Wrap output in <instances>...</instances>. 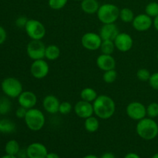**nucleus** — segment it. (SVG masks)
<instances>
[{
    "label": "nucleus",
    "instance_id": "7c9ffc66",
    "mask_svg": "<svg viewBox=\"0 0 158 158\" xmlns=\"http://www.w3.org/2000/svg\"><path fill=\"white\" fill-rule=\"evenodd\" d=\"M69 0H48L49 8L53 10H60L67 4Z\"/></svg>",
    "mask_w": 158,
    "mask_h": 158
},
{
    "label": "nucleus",
    "instance_id": "de8ad7c7",
    "mask_svg": "<svg viewBox=\"0 0 158 158\" xmlns=\"http://www.w3.org/2000/svg\"><path fill=\"white\" fill-rule=\"evenodd\" d=\"M157 61H158V51H157Z\"/></svg>",
    "mask_w": 158,
    "mask_h": 158
},
{
    "label": "nucleus",
    "instance_id": "dca6fc26",
    "mask_svg": "<svg viewBox=\"0 0 158 158\" xmlns=\"http://www.w3.org/2000/svg\"><path fill=\"white\" fill-rule=\"evenodd\" d=\"M97 67L102 71L110 70L116 68V60L112 55H107V54L101 53L97 56V60H96Z\"/></svg>",
    "mask_w": 158,
    "mask_h": 158
},
{
    "label": "nucleus",
    "instance_id": "37998d69",
    "mask_svg": "<svg viewBox=\"0 0 158 158\" xmlns=\"http://www.w3.org/2000/svg\"><path fill=\"white\" fill-rule=\"evenodd\" d=\"M82 158H100L98 156L95 155V154H87V155L84 156Z\"/></svg>",
    "mask_w": 158,
    "mask_h": 158
},
{
    "label": "nucleus",
    "instance_id": "20e7f679",
    "mask_svg": "<svg viewBox=\"0 0 158 158\" xmlns=\"http://www.w3.org/2000/svg\"><path fill=\"white\" fill-rule=\"evenodd\" d=\"M120 9L113 3H104L100 5L97 12L99 21L103 24L115 23L119 19Z\"/></svg>",
    "mask_w": 158,
    "mask_h": 158
},
{
    "label": "nucleus",
    "instance_id": "f03ea898",
    "mask_svg": "<svg viewBox=\"0 0 158 158\" xmlns=\"http://www.w3.org/2000/svg\"><path fill=\"white\" fill-rule=\"evenodd\" d=\"M136 132L143 140H152L158 136V123L154 119L146 117L137 121Z\"/></svg>",
    "mask_w": 158,
    "mask_h": 158
},
{
    "label": "nucleus",
    "instance_id": "cd10ccee",
    "mask_svg": "<svg viewBox=\"0 0 158 158\" xmlns=\"http://www.w3.org/2000/svg\"><path fill=\"white\" fill-rule=\"evenodd\" d=\"M145 13L154 19L158 15V2H151L145 6Z\"/></svg>",
    "mask_w": 158,
    "mask_h": 158
},
{
    "label": "nucleus",
    "instance_id": "49530a36",
    "mask_svg": "<svg viewBox=\"0 0 158 158\" xmlns=\"http://www.w3.org/2000/svg\"><path fill=\"white\" fill-rule=\"evenodd\" d=\"M74 1H77V2H82L83 0H74Z\"/></svg>",
    "mask_w": 158,
    "mask_h": 158
},
{
    "label": "nucleus",
    "instance_id": "f704fd0d",
    "mask_svg": "<svg viewBox=\"0 0 158 158\" xmlns=\"http://www.w3.org/2000/svg\"><path fill=\"white\" fill-rule=\"evenodd\" d=\"M28 19H29L26 18V16H23V15L18 17L15 20V26L18 28H20V29H25V26L27 23Z\"/></svg>",
    "mask_w": 158,
    "mask_h": 158
},
{
    "label": "nucleus",
    "instance_id": "423d86ee",
    "mask_svg": "<svg viewBox=\"0 0 158 158\" xmlns=\"http://www.w3.org/2000/svg\"><path fill=\"white\" fill-rule=\"evenodd\" d=\"M24 29L28 36L33 40H42L46 33V27L43 23L34 19H28Z\"/></svg>",
    "mask_w": 158,
    "mask_h": 158
},
{
    "label": "nucleus",
    "instance_id": "393cba45",
    "mask_svg": "<svg viewBox=\"0 0 158 158\" xmlns=\"http://www.w3.org/2000/svg\"><path fill=\"white\" fill-rule=\"evenodd\" d=\"M135 15L134 12L130 8H123L120 9V15H119V19L121 20L123 23H132Z\"/></svg>",
    "mask_w": 158,
    "mask_h": 158
},
{
    "label": "nucleus",
    "instance_id": "4c0bfd02",
    "mask_svg": "<svg viewBox=\"0 0 158 158\" xmlns=\"http://www.w3.org/2000/svg\"><path fill=\"white\" fill-rule=\"evenodd\" d=\"M123 158H141V157H140L139 154H136V153L130 152V153H127Z\"/></svg>",
    "mask_w": 158,
    "mask_h": 158
},
{
    "label": "nucleus",
    "instance_id": "1a4fd4ad",
    "mask_svg": "<svg viewBox=\"0 0 158 158\" xmlns=\"http://www.w3.org/2000/svg\"><path fill=\"white\" fill-rule=\"evenodd\" d=\"M126 114L132 120L139 121L147 117V106L140 102L133 101L127 106Z\"/></svg>",
    "mask_w": 158,
    "mask_h": 158
},
{
    "label": "nucleus",
    "instance_id": "f8f14e48",
    "mask_svg": "<svg viewBox=\"0 0 158 158\" xmlns=\"http://www.w3.org/2000/svg\"><path fill=\"white\" fill-rule=\"evenodd\" d=\"M131 24L135 30L138 32H146L152 27L153 18L146 13L139 14L135 15Z\"/></svg>",
    "mask_w": 158,
    "mask_h": 158
},
{
    "label": "nucleus",
    "instance_id": "2eb2a0df",
    "mask_svg": "<svg viewBox=\"0 0 158 158\" xmlns=\"http://www.w3.org/2000/svg\"><path fill=\"white\" fill-rule=\"evenodd\" d=\"M18 103L20 106L29 110L35 107L37 103V96L32 91L23 90L18 97Z\"/></svg>",
    "mask_w": 158,
    "mask_h": 158
},
{
    "label": "nucleus",
    "instance_id": "09e8293b",
    "mask_svg": "<svg viewBox=\"0 0 158 158\" xmlns=\"http://www.w3.org/2000/svg\"><path fill=\"white\" fill-rule=\"evenodd\" d=\"M1 134H2V132H1V131H0V136H1Z\"/></svg>",
    "mask_w": 158,
    "mask_h": 158
},
{
    "label": "nucleus",
    "instance_id": "6ab92c4d",
    "mask_svg": "<svg viewBox=\"0 0 158 158\" xmlns=\"http://www.w3.org/2000/svg\"><path fill=\"white\" fill-rule=\"evenodd\" d=\"M80 2V7L83 12L89 15L97 14L100 6L97 0H83Z\"/></svg>",
    "mask_w": 158,
    "mask_h": 158
},
{
    "label": "nucleus",
    "instance_id": "5701e85b",
    "mask_svg": "<svg viewBox=\"0 0 158 158\" xmlns=\"http://www.w3.org/2000/svg\"><path fill=\"white\" fill-rule=\"evenodd\" d=\"M15 124L13 121L9 119L0 120V131L2 134H12L15 131Z\"/></svg>",
    "mask_w": 158,
    "mask_h": 158
},
{
    "label": "nucleus",
    "instance_id": "a878e982",
    "mask_svg": "<svg viewBox=\"0 0 158 158\" xmlns=\"http://www.w3.org/2000/svg\"><path fill=\"white\" fill-rule=\"evenodd\" d=\"M115 49L116 46L113 40H103L100 48L101 53L107 55H112Z\"/></svg>",
    "mask_w": 158,
    "mask_h": 158
},
{
    "label": "nucleus",
    "instance_id": "79ce46f5",
    "mask_svg": "<svg viewBox=\"0 0 158 158\" xmlns=\"http://www.w3.org/2000/svg\"><path fill=\"white\" fill-rule=\"evenodd\" d=\"M153 26H154V29L158 32V15L153 19Z\"/></svg>",
    "mask_w": 158,
    "mask_h": 158
},
{
    "label": "nucleus",
    "instance_id": "b1692460",
    "mask_svg": "<svg viewBox=\"0 0 158 158\" xmlns=\"http://www.w3.org/2000/svg\"><path fill=\"white\" fill-rule=\"evenodd\" d=\"M20 146L18 141L15 140H10L6 143L5 146V151L6 154L12 156H17L18 153L20 151Z\"/></svg>",
    "mask_w": 158,
    "mask_h": 158
},
{
    "label": "nucleus",
    "instance_id": "c03bdc74",
    "mask_svg": "<svg viewBox=\"0 0 158 158\" xmlns=\"http://www.w3.org/2000/svg\"><path fill=\"white\" fill-rule=\"evenodd\" d=\"M0 158H18L17 156H12V155H9V154H6V155L2 156Z\"/></svg>",
    "mask_w": 158,
    "mask_h": 158
},
{
    "label": "nucleus",
    "instance_id": "7ed1b4c3",
    "mask_svg": "<svg viewBox=\"0 0 158 158\" xmlns=\"http://www.w3.org/2000/svg\"><path fill=\"white\" fill-rule=\"evenodd\" d=\"M26 127L30 131L36 132L41 131L46 123V117L43 111L37 108L28 110L24 118Z\"/></svg>",
    "mask_w": 158,
    "mask_h": 158
},
{
    "label": "nucleus",
    "instance_id": "2f4dec72",
    "mask_svg": "<svg viewBox=\"0 0 158 158\" xmlns=\"http://www.w3.org/2000/svg\"><path fill=\"white\" fill-rule=\"evenodd\" d=\"M151 76V72L148 69H145V68L139 69L137 72V79L142 82H148Z\"/></svg>",
    "mask_w": 158,
    "mask_h": 158
},
{
    "label": "nucleus",
    "instance_id": "f3484780",
    "mask_svg": "<svg viewBox=\"0 0 158 158\" xmlns=\"http://www.w3.org/2000/svg\"><path fill=\"white\" fill-rule=\"evenodd\" d=\"M61 102L54 95H47L43 100V107L48 114H55L59 112Z\"/></svg>",
    "mask_w": 158,
    "mask_h": 158
},
{
    "label": "nucleus",
    "instance_id": "f257e3e1",
    "mask_svg": "<svg viewBox=\"0 0 158 158\" xmlns=\"http://www.w3.org/2000/svg\"><path fill=\"white\" fill-rule=\"evenodd\" d=\"M95 116L101 120H108L115 114L116 103L110 96L98 95L93 103Z\"/></svg>",
    "mask_w": 158,
    "mask_h": 158
},
{
    "label": "nucleus",
    "instance_id": "e433bc0d",
    "mask_svg": "<svg viewBox=\"0 0 158 158\" xmlns=\"http://www.w3.org/2000/svg\"><path fill=\"white\" fill-rule=\"evenodd\" d=\"M6 38H7V33L6 29L0 26V46L6 42Z\"/></svg>",
    "mask_w": 158,
    "mask_h": 158
},
{
    "label": "nucleus",
    "instance_id": "ea45409f",
    "mask_svg": "<svg viewBox=\"0 0 158 158\" xmlns=\"http://www.w3.org/2000/svg\"><path fill=\"white\" fill-rule=\"evenodd\" d=\"M17 157L18 158H28L27 157V154H26V150L23 151V150H20L19 152L17 154Z\"/></svg>",
    "mask_w": 158,
    "mask_h": 158
},
{
    "label": "nucleus",
    "instance_id": "bb28decb",
    "mask_svg": "<svg viewBox=\"0 0 158 158\" xmlns=\"http://www.w3.org/2000/svg\"><path fill=\"white\" fill-rule=\"evenodd\" d=\"M12 109L11 101L6 97L0 98V115H6L9 114Z\"/></svg>",
    "mask_w": 158,
    "mask_h": 158
},
{
    "label": "nucleus",
    "instance_id": "473e14b6",
    "mask_svg": "<svg viewBox=\"0 0 158 158\" xmlns=\"http://www.w3.org/2000/svg\"><path fill=\"white\" fill-rule=\"evenodd\" d=\"M73 110V105L71 103L68 101H63L60 103V108H59V113L63 115L69 114Z\"/></svg>",
    "mask_w": 158,
    "mask_h": 158
},
{
    "label": "nucleus",
    "instance_id": "9b49d317",
    "mask_svg": "<svg viewBox=\"0 0 158 158\" xmlns=\"http://www.w3.org/2000/svg\"><path fill=\"white\" fill-rule=\"evenodd\" d=\"M114 42L116 49L122 52H128L134 46V40L132 36L127 32H120Z\"/></svg>",
    "mask_w": 158,
    "mask_h": 158
},
{
    "label": "nucleus",
    "instance_id": "72a5a7b5",
    "mask_svg": "<svg viewBox=\"0 0 158 158\" xmlns=\"http://www.w3.org/2000/svg\"><path fill=\"white\" fill-rule=\"evenodd\" d=\"M150 86L152 89L158 90V72L154 73L151 74V77H150L149 80H148Z\"/></svg>",
    "mask_w": 158,
    "mask_h": 158
},
{
    "label": "nucleus",
    "instance_id": "ddd939ff",
    "mask_svg": "<svg viewBox=\"0 0 158 158\" xmlns=\"http://www.w3.org/2000/svg\"><path fill=\"white\" fill-rule=\"evenodd\" d=\"M73 110L77 117L84 120L94 114L93 103H89L83 100L77 102L73 106Z\"/></svg>",
    "mask_w": 158,
    "mask_h": 158
},
{
    "label": "nucleus",
    "instance_id": "58836bf2",
    "mask_svg": "<svg viewBox=\"0 0 158 158\" xmlns=\"http://www.w3.org/2000/svg\"><path fill=\"white\" fill-rule=\"evenodd\" d=\"M100 158H117L116 157L115 154H113L111 152H106L104 154H103L101 155V157Z\"/></svg>",
    "mask_w": 158,
    "mask_h": 158
},
{
    "label": "nucleus",
    "instance_id": "c756f323",
    "mask_svg": "<svg viewBox=\"0 0 158 158\" xmlns=\"http://www.w3.org/2000/svg\"><path fill=\"white\" fill-rule=\"evenodd\" d=\"M147 117L155 119L158 117V103L152 102L147 106Z\"/></svg>",
    "mask_w": 158,
    "mask_h": 158
},
{
    "label": "nucleus",
    "instance_id": "c9c22d12",
    "mask_svg": "<svg viewBox=\"0 0 158 158\" xmlns=\"http://www.w3.org/2000/svg\"><path fill=\"white\" fill-rule=\"evenodd\" d=\"M27 109L19 106V107L17 108V110H15V116L19 119H24L26 115V113H27Z\"/></svg>",
    "mask_w": 158,
    "mask_h": 158
},
{
    "label": "nucleus",
    "instance_id": "c85d7f7f",
    "mask_svg": "<svg viewBox=\"0 0 158 158\" xmlns=\"http://www.w3.org/2000/svg\"><path fill=\"white\" fill-rule=\"evenodd\" d=\"M117 78V72L115 69L103 72V80L106 83H113Z\"/></svg>",
    "mask_w": 158,
    "mask_h": 158
},
{
    "label": "nucleus",
    "instance_id": "412c9836",
    "mask_svg": "<svg viewBox=\"0 0 158 158\" xmlns=\"http://www.w3.org/2000/svg\"><path fill=\"white\" fill-rule=\"evenodd\" d=\"M100 127V121L97 116H91L88 118L85 119L84 128L87 132L95 133L98 131Z\"/></svg>",
    "mask_w": 158,
    "mask_h": 158
},
{
    "label": "nucleus",
    "instance_id": "9d476101",
    "mask_svg": "<svg viewBox=\"0 0 158 158\" xmlns=\"http://www.w3.org/2000/svg\"><path fill=\"white\" fill-rule=\"evenodd\" d=\"M31 75L35 79L42 80L47 77L49 73V66L47 61L42 60H33L30 66Z\"/></svg>",
    "mask_w": 158,
    "mask_h": 158
},
{
    "label": "nucleus",
    "instance_id": "0eeeda50",
    "mask_svg": "<svg viewBox=\"0 0 158 158\" xmlns=\"http://www.w3.org/2000/svg\"><path fill=\"white\" fill-rule=\"evenodd\" d=\"M46 47V46L42 40H31L26 46V53L31 60H42L45 58Z\"/></svg>",
    "mask_w": 158,
    "mask_h": 158
},
{
    "label": "nucleus",
    "instance_id": "a211bd4d",
    "mask_svg": "<svg viewBox=\"0 0 158 158\" xmlns=\"http://www.w3.org/2000/svg\"><path fill=\"white\" fill-rule=\"evenodd\" d=\"M120 33L118 27L115 23L103 24L100 29V35L103 40H113Z\"/></svg>",
    "mask_w": 158,
    "mask_h": 158
},
{
    "label": "nucleus",
    "instance_id": "4468645a",
    "mask_svg": "<svg viewBox=\"0 0 158 158\" xmlns=\"http://www.w3.org/2000/svg\"><path fill=\"white\" fill-rule=\"evenodd\" d=\"M26 150L28 158H46L49 153L46 147L40 142L30 143Z\"/></svg>",
    "mask_w": 158,
    "mask_h": 158
},
{
    "label": "nucleus",
    "instance_id": "a19ab883",
    "mask_svg": "<svg viewBox=\"0 0 158 158\" xmlns=\"http://www.w3.org/2000/svg\"><path fill=\"white\" fill-rule=\"evenodd\" d=\"M46 158H60V155L56 153H54V152H49L46 155Z\"/></svg>",
    "mask_w": 158,
    "mask_h": 158
},
{
    "label": "nucleus",
    "instance_id": "6e6552de",
    "mask_svg": "<svg viewBox=\"0 0 158 158\" xmlns=\"http://www.w3.org/2000/svg\"><path fill=\"white\" fill-rule=\"evenodd\" d=\"M103 40L100 34L94 32H88L81 37V44L84 49L89 51H96L100 49Z\"/></svg>",
    "mask_w": 158,
    "mask_h": 158
},
{
    "label": "nucleus",
    "instance_id": "aec40b11",
    "mask_svg": "<svg viewBox=\"0 0 158 158\" xmlns=\"http://www.w3.org/2000/svg\"><path fill=\"white\" fill-rule=\"evenodd\" d=\"M61 55V50L56 45L51 44L46 47L45 51V58L49 61L56 60Z\"/></svg>",
    "mask_w": 158,
    "mask_h": 158
},
{
    "label": "nucleus",
    "instance_id": "4be33fe9",
    "mask_svg": "<svg viewBox=\"0 0 158 158\" xmlns=\"http://www.w3.org/2000/svg\"><path fill=\"white\" fill-rule=\"evenodd\" d=\"M80 95L81 100L89 102V103H94V100L98 97L97 91L94 88L91 87H86L82 89Z\"/></svg>",
    "mask_w": 158,
    "mask_h": 158
},
{
    "label": "nucleus",
    "instance_id": "a18cd8bd",
    "mask_svg": "<svg viewBox=\"0 0 158 158\" xmlns=\"http://www.w3.org/2000/svg\"><path fill=\"white\" fill-rule=\"evenodd\" d=\"M151 158H158V153H156V154H154V155L152 156V157Z\"/></svg>",
    "mask_w": 158,
    "mask_h": 158
},
{
    "label": "nucleus",
    "instance_id": "39448f33",
    "mask_svg": "<svg viewBox=\"0 0 158 158\" xmlns=\"http://www.w3.org/2000/svg\"><path fill=\"white\" fill-rule=\"evenodd\" d=\"M1 88L5 95L9 98H18L23 91V86L19 80L15 77H6L1 83Z\"/></svg>",
    "mask_w": 158,
    "mask_h": 158
}]
</instances>
